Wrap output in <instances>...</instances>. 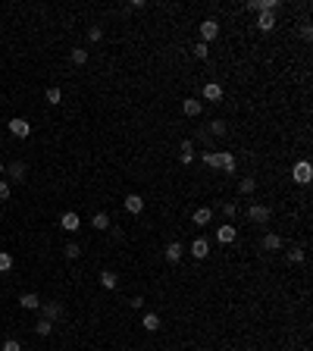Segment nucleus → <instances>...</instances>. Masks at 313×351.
<instances>
[{
	"mask_svg": "<svg viewBox=\"0 0 313 351\" xmlns=\"http://www.w3.org/2000/svg\"><path fill=\"white\" fill-rule=\"evenodd\" d=\"M292 176H295V182L298 185H307L313 179V166H310V160H298L295 166H292Z\"/></svg>",
	"mask_w": 313,
	"mask_h": 351,
	"instance_id": "f257e3e1",
	"label": "nucleus"
},
{
	"mask_svg": "<svg viewBox=\"0 0 313 351\" xmlns=\"http://www.w3.org/2000/svg\"><path fill=\"white\" fill-rule=\"evenodd\" d=\"M216 38H219V22H216V19H204V22H201V41L210 44V41H216Z\"/></svg>",
	"mask_w": 313,
	"mask_h": 351,
	"instance_id": "f03ea898",
	"label": "nucleus"
},
{
	"mask_svg": "<svg viewBox=\"0 0 313 351\" xmlns=\"http://www.w3.org/2000/svg\"><path fill=\"white\" fill-rule=\"evenodd\" d=\"M9 135H16V138H28L31 135V126H28V120H22V116H16V120H9Z\"/></svg>",
	"mask_w": 313,
	"mask_h": 351,
	"instance_id": "7ed1b4c3",
	"label": "nucleus"
},
{
	"mask_svg": "<svg viewBox=\"0 0 313 351\" xmlns=\"http://www.w3.org/2000/svg\"><path fill=\"white\" fill-rule=\"evenodd\" d=\"M270 216H273V210L266 207V204H254V207L248 210V220H251V223H270Z\"/></svg>",
	"mask_w": 313,
	"mask_h": 351,
	"instance_id": "20e7f679",
	"label": "nucleus"
},
{
	"mask_svg": "<svg viewBox=\"0 0 313 351\" xmlns=\"http://www.w3.org/2000/svg\"><path fill=\"white\" fill-rule=\"evenodd\" d=\"M41 310H44V320H60L63 317V304L60 301H41Z\"/></svg>",
	"mask_w": 313,
	"mask_h": 351,
	"instance_id": "39448f33",
	"label": "nucleus"
},
{
	"mask_svg": "<svg viewBox=\"0 0 313 351\" xmlns=\"http://www.w3.org/2000/svg\"><path fill=\"white\" fill-rule=\"evenodd\" d=\"M245 6L254 10V13H276V10H279V0H251Z\"/></svg>",
	"mask_w": 313,
	"mask_h": 351,
	"instance_id": "423d86ee",
	"label": "nucleus"
},
{
	"mask_svg": "<svg viewBox=\"0 0 313 351\" xmlns=\"http://www.w3.org/2000/svg\"><path fill=\"white\" fill-rule=\"evenodd\" d=\"M60 226H63L66 232H78V229H82V220H78L75 210H66V214L60 216Z\"/></svg>",
	"mask_w": 313,
	"mask_h": 351,
	"instance_id": "0eeeda50",
	"label": "nucleus"
},
{
	"mask_svg": "<svg viewBox=\"0 0 313 351\" xmlns=\"http://www.w3.org/2000/svg\"><path fill=\"white\" fill-rule=\"evenodd\" d=\"M122 204H125V210H129V214H135V216H138V214H144V198H141V194H135V192H132V194H125V201H122Z\"/></svg>",
	"mask_w": 313,
	"mask_h": 351,
	"instance_id": "6e6552de",
	"label": "nucleus"
},
{
	"mask_svg": "<svg viewBox=\"0 0 313 351\" xmlns=\"http://www.w3.org/2000/svg\"><path fill=\"white\" fill-rule=\"evenodd\" d=\"M204 100L219 104V100H223V85H219V82H207V85H204Z\"/></svg>",
	"mask_w": 313,
	"mask_h": 351,
	"instance_id": "1a4fd4ad",
	"label": "nucleus"
},
{
	"mask_svg": "<svg viewBox=\"0 0 313 351\" xmlns=\"http://www.w3.org/2000/svg\"><path fill=\"white\" fill-rule=\"evenodd\" d=\"M238 238V229L235 226H216V242L219 244H232Z\"/></svg>",
	"mask_w": 313,
	"mask_h": 351,
	"instance_id": "9d476101",
	"label": "nucleus"
},
{
	"mask_svg": "<svg viewBox=\"0 0 313 351\" xmlns=\"http://www.w3.org/2000/svg\"><path fill=\"white\" fill-rule=\"evenodd\" d=\"M191 254H194V260H204V257L210 254V242H207V238H194L191 242Z\"/></svg>",
	"mask_w": 313,
	"mask_h": 351,
	"instance_id": "9b49d317",
	"label": "nucleus"
},
{
	"mask_svg": "<svg viewBox=\"0 0 313 351\" xmlns=\"http://www.w3.org/2000/svg\"><path fill=\"white\" fill-rule=\"evenodd\" d=\"M201 110H204V104H201V100H194V98L182 100V113H185V116H191V120H194V116H201Z\"/></svg>",
	"mask_w": 313,
	"mask_h": 351,
	"instance_id": "f8f14e48",
	"label": "nucleus"
},
{
	"mask_svg": "<svg viewBox=\"0 0 313 351\" xmlns=\"http://www.w3.org/2000/svg\"><path fill=\"white\" fill-rule=\"evenodd\" d=\"M163 254H166V260H169V264H179V260H182V254H185V248H182L179 242H169Z\"/></svg>",
	"mask_w": 313,
	"mask_h": 351,
	"instance_id": "ddd939ff",
	"label": "nucleus"
},
{
	"mask_svg": "<svg viewBox=\"0 0 313 351\" xmlns=\"http://www.w3.org/2000/svg\"><path fill=\"white\" fill-rule=\"evenodd\" d=\"M3 172L9 176V182H22V179H25V163H9Z\"/></svg>",
	"mask_w": 313,
	"mask_h": 351,
	"instance_id": "4468645a",
	"label": "nucleus"
},
{
	"mask_svg": "<svg viewBox=\"0 0 313 351\" xmlns=\"http://www.w3.org/2000/svg\"><path fill=\"white\" fill-rule=\"evenodd\" d=\"M19 304H22L25 310H38V308H41V298L34 295V292H25V295H19Z\"/></svg>",
	"mask_w": 313,
	"mask_h": 351,
	"instance_id": "2eb2a0df",
	"label": "nucleus"
},
{
	"mask_svg": "<svg viewBox=\"0 0 313 351\" xmlns=\"http://www.w3.org/2000/svg\"><path fill=\"white\" fill-rule=\"evenodd\" d=\"M257 28L260 32H273L276 28V13H257Z\"/></svg>",
	"mask_w": 313,
	"mask_h": 351,
	"instance_id": "dca6fc26",
	"label": "nucleus"
},
{
	"mask_svg": "<svg viewBox=\"0 0 313 351\" xmlns=\"http://www.w3.org/2000/svg\"><path fill=\"white\" fill-rule=\"evenodd\" d=\"M219 166H223L226 172H235V166H238L235 154H229V150H219Z\"/></svg>",
	"mask_w": 313,
	"mask_h": 351,
	"instance_id": "f3484780",
	"label": "nucleus"
},
{
	"mask_svg": "<svg viewBox=\"0 0 313 351\" xmlns=\"http://www.w3.org/2000/svg\"><path fill=\"white\" fill-rule=\"evenodd\" d=\"M210 220H213V210L210 207H198V210H194V223H198V226H207Z\"/></svg>",
	"mask_w": 313,
	"mask_h": 351,
	"instance_id": "a211bd4d",
	"label": "nucleus"
},
{
	"mask_svg": "<svg viewBox=\"0 0 313 351\" xmlns=\"http://www.w3.org/2000/svg\"><path fill=\"white\" fill-rule=\"evenodd\" d=\"M263 248L266 251H279L282 248V238L276 236V232H266V236H263Z\"/></svg>",
	"mask_w": 313,
	"mask_h": 351,
	"instance_id": "6ab92c4d",
	"label": "nucleus"
},
{
	"mask_svg": "<svg viewBox=\"0 0 313 351\" xmlns=\"http://www.w3.org/2000/svg\"><path fill=\"white\" fill-rule=\"evenodd\" d=\"M141 326H144V332H157L160 330V317H157V314H144Z\"/></svg>",
	"mask_w": 313,
	"mask_h": 351,
	"instance_id": "aec40b11",
	"label": "nucleus"
},
{
	"mask_svg": "<svg viewBox=\"0 0 313 351\" xmlns=\"http://www.w3.org/2000/svg\"><path fill=\"white\" fill-rule=\"evenodd\" d=\"M44 100H47L50 107H56V104H63V91L60 88H47L44 91Z\"/></svg>",
	"mask_w": 313,
	"mask_h": 351,
	"instance_id": "412c9836",
	"label": "nucleus"
},
{
	"mask_svg": "<svg viewBox=\"0 0 313 351\" xmlns=\"http://www.w3.org/2000/svg\"><path fill=\"white\" fill-rule=\"evenodd\" d=\"M69 60H72L75 66H85V63H88V50H85V48H72V54H69Z\"/></svg>",
	"mask_w": 313,
	"mask_h": 351,
	"instance_id": "4be33fe9",
	"label": "nucleus"
},
{
	"mask_svg": "<svg viewBox=\"0 0 313 351\" xmlns=\"http://www.w3.org/2000/svg\"><path fill=\"white\" fill-rule=\"evenodd\" d=\"M100 286H103V288H116V286H119V279H116L113 270H103V273H100Z\"/></svg>",
	"mask_w": 313,
	"mask_h": 351,
	"instance_id": "5701e85b",
	"label": "nucleus"
},
{
	"mask_svg": "<svg viewBox=\"0 0 313 351\" xmlns=\"http://www.w3.org/2000/svg\"><path fill=\"white\" fill-rule=\"evenodd\" d=\"M254 188H257V182H254L251 176H245V179L238 182V192H241V194H254Z\"/></svg>",
	"mask_w": 313,
	"mask_h": 351,
	"instance_id": "b1692460",
	"label": "nucleus"
},
{
	"mask_svg": "<svg viewBox=\"0 0 313 351\" xmlns=\"http://www.w3.org/2000/svg\"><path fill=\"white\" fill-rule=\"evenodd\" d=\"M34 332H38V336H50V332H53V323L41 317L38 323H34Z\"/></svg>",
	"mask_w": 313,
	"mask_h": 351,
	"instance_id": "393cba45",
	"label": "nucleus"
},
{
	"mask_svg": "<svg viewBox=\"0 0 313 351\" xmlns=\"http://www.w3.org/2000/svg\"><path fill=\"white\" fill-rule=\"evenodd\" d=\"M94 229H110V214H103V210H100V214H94Z\"/></svg>",
	"mask_w": 313,
	"mask_h": 351,
	"instance_id": "a878e982",
	"label": "nucleus"
},
{
	"mask_svg": "<svg viewBox=\"0 0 313 351\" xmlns=\"http://www.w3.org/2000/svg\"><path fill=\"white\" fill-rule=\"evenodd\" d=\"M194 56H198V60H207V56H210V44L198 41V44H194Z\"/></svg>",
	"mask_w": 313,
	"mask_h": 351,
	"instance_id": "bb28decb",
	"label": "nucleus"
},
{
	"mask_svg": "<svg viewBox=\"0 0 313 351\" xmlns=\"http://www.w3.org/2000/svg\"><path fill=\"white\" fill-rule=\"evenodd\" d=\"M6 270H13V254L0 251V273H6Z\"/></svg>",
	"mask_w": 313,
	"mask_h": 351,
	"instance_id": "cd10ccee",
	"label": "nucleus"
},
{
	"mask_svg": "<svg viewBox=\"0 0 313 351\" xmlns=\"http://www.w3.org/2000/svg\"><path fill=\"white\" fill-rule=\"evenodd\" d=\"M210 135L223 138V135H226V122H223V120H213V122H210Z\"/></svg>",
	"mask_w": 313,
	"mask_h": 351,
	"instance_id": "c85d7f7f",
	"label": "nucleus"
},
{
	"mask_svg": "<svg viewBox=\"0 0 313 351\" xmlns=\"http://www.w3.org/2000/svg\"><path fill=\"white\" fill-rule=\"evenodd\" d=\"M304 248H292V251H288V264H301V260H304Z\"/></svg>",
	"mask_w": 313,
	"mask_h": 351,
	"instance_id": "c756f323",
	"label": "nucleus"
},
{
	"mask_svg": "<svg viewBox=\"0 0 313 351\" xmlns=\"http://www.w3.org/2000/svg\"><path fill=\"white\" fill-rule=\"evenodd\" d=\"M204 163H207V166H219V154H216V150H207V154H204Z\"/></svg>",
	"mask_w": 313,
	"mask_h": 351,
	"instance_id": "7c9ffc66",
	"label": "nucleus"
},
{
	"mask_svg": "<svg viewBox=\"0 0 313 351\" xmlns=\"http://www.w3.org/2000/svg\"><path fill=\"white\" fill-rule=\"evenodd\" d=\"M78 254H82V248H78L75 242H69V244H66V257H69V260H75Z\"/></svg>",
	"mask_w": 313,
	"mask_h": 351,
	"instance_id": "2f4dec72",
	"label": "nucleus"
},
{
	"mask_svg": "<svg viewBox=\"0 0 313 351\" xmlns=\"http://www.w3.org/2000/svg\"><path fill=\"white\" fill-rule=\"evenodd\" d=\"M0 351H22V345L16 342V338H9V342H3V345H0Z\"/></svg>",
	"mask_w": 313,
	"mask_h": 351,
	"instance_id": "473e14b6",
	"label": "nucleus"
},
{
	"mask_svg": "<svg viewBox=\"0 0 313 351\" xmlns=\"http://www.w3.org/2000/svg\"><path fill=\"white\" fill-rule=\"evenodd\" d=\"M179 160L185 163V166H191V163H194V150H182V154H179Z\"/></svg>",
	"mask_w": 313,
	"mask_h": 351,
	"instance_id": "72a5a7b5",
	"label": "nucleus"
},
{
	"mask_svg": "<svg viewBox=\"0 0 313 351\" xmlns=\"http://www.w3.org/2000/svg\"><path fill=\"white\" fill-rule=\"evenodd\" d=\"M100 38H103V32H100L97 26H94V28H88V41H94V44H97Z\"/></svg>",
	"mask_w": 313,
	"mask_h": 351,
	"instance_id": "f704fd0d",
	"label": "nucleus"
},
{
	"mask_svg": "<svg viewBox=\"0 0 313 351\" xmlns=\"http://www.w3.org/2000/svg\"><path fill=\"white\" fill-rule=\"evenodd\" d=\"M223 214H226V216L232 220V216L238 214V204H232V201H229V204H223Z\"/></svg>",
	"mask_w": 313,
	"mask_h": 351,
	"instance_id": "c9c22d12",
	"label": "nucleus"
},
{
	"mask_svg": "<svg viewBox=\"0 0 313 351\" xmlns=\"http://www.w3.org/2000/svg\"><path fill=\"white\" fill-rule=\"evenodd\" d=\"M9 198V182H0V201H6Z\"/></svg>",
	"mask_w": 313,
	"mask_h": 351,
	"instance_id": "e433bc0d",
	"label": "nucleus"
},
{
	"mask_svg": "<svg viewBox=\"0 0 313 351\" xmlns=\"http://www.w3.org/2000/svg\"><path fill=\"white\" fill-rule=\"evenodd\" d=\"M129 304H132V308H135V310H141V308H144V298H141V295H135V298H132Z\"/></svg>",
	"mask_w": 313,
	"mask_h": 351,
	"instance_id": "4c0bfd02",
	"label": "nucleus"
},
{
	"mask_svg": "<svg viewBox=\"0 0 313 351\" xmlns=\"http://www.w3.org/2000/svg\"><path fill=\"white\" fill-rule=\"evenodd\" d=\"M301 38L310 41V38H313V28H310V26H304V28H301Z\"/></svg>",
	"mask_w": 313,
	"mask_h": 351,
	"instance_id": "58836bf2",
	"label": "nucleus"
},
{
	"mask_svg": "<svg viewBox=\"0 0 313 351\" xmlns=\"http://www.w3.org/2000/svg\"><path fill=\"white\" fill-rule=\"evenodd\" d=\"M3 170H6V163H3V160H0V176H3Z\"/></svg>",
	"mask_w": 313,
	"mask_h": 351,
	"instance_id": "ea45409f",
	"label": "nucleus"
},
{
	"mask_svg": "<svg viewBox=\"0 0 313 351\" xmlns=\"http://www.w3.org/2000/svg\"><path fill=\"white\" fill-rule=\"evenodd\" d=\"M0 345H3V342H0Z\"/></svg>",
	"mask_w": 313,
	"mask_h": 351,
	"instance_id": "a19ab883",
	"label": "nucleus"
}]
</instances>
